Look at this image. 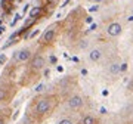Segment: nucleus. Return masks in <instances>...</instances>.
<instances>
[{
    "instance_id": "1",
    "label": "nucleus",
    "mask_w": 133,
    "mask_h": 124,
    "mask_svg": "<svg viewBox=\"0 0 133 124\" xmlns=\"http://www.w3.org/2000/svg\"><path fill=\"white\" fill-rule=\"evenodd\" d=\"M55 105H56V99L53 96H42L37 99L36 105H34V114L38 117H44L53 109Z\"/></svg>"
},
{
    "instance_id": "6",
    "label": "nucleus",
    "mask_w": 133,
    "mask_h": 124,
    "mask_svg": "<svg viewBox=\"0 0 133 124\" xmlns=\"http://www.w3.org/2000/svg\"><path fill=\"white\" fill-rule=\"evenodd\" d=\"M44 58L43 56H34L33 61H31V64H30V67H31V70H36V71H38V70H42L43 67H44Z\"/></svg>"
},
{
    "instance_id": "10",
    "label": "nucleus",
    "mask_w": 133,
    "mask_h": 124,
    "mask_svg": "<svg viewBox=\"0 0 133 124\" xmlns=\"http://www.w3.org/2000/svg\"><path fill=\"white\" fill-rule=\"evenodd\" d=\"M81 124H98V120H96L93 115H86V117H83V120H81Z\"/></svg>"
},
{
    "instance_id": "16",
    "label": "nucleus",
    "mask_w": 133,
    "mask_h": 124,
    "mask_svg": "<svg viewBox=\"0 0 133 124\" xmlns=\"http://www.w3.org/2000/svg\"><path fill=\"white\" fill-rule=\"evenodd\" d=\"M50 62H52V64H56V58H55V56H50Z\"/></svg>"
},
{
    "instance_id": "2",
    "label": "nucleus",
    "mask_w": 133,
    "mask_h": 124,
    "mask_svg": "<svg viewBox=\"0 0 133 124\" xmlns=\"http://www.w3.org/2000/svg\"><path fill=\"white\" fill-rule=\"evenodd\" d=\"M58 27L59 24H53L50 25L44 33H43L42 38H40V43L42 44H50L55 42V38H56V34H58Z\"/></svg>"
},
{
    "instance_id": "17",
    "label": "nucleus",
    "mask_w": 133,
    "mask_h": 124,
    "mask_svg": "<svg viewBox=\"0 0 133 124\" xmlns=\"http://www.w3.org/2000/svg\"><path fill=\"white\" fill-rule=\"evenodd\" d=\"M5 61H6V58H5V56H0V64H3Z\"/></svg>"
},
{
    "instance_id": "3",
    "label": "nucleus",
    "mask_w": 133,
    "mask_h": 124,
    "mask_svg": "<svg viewBox=\"0 0 133 124\" xmlns=\"http://www.w3.org/2000/svg\"><path fill=\"white\" fill-rule=\"evenodd\" d=\"M107 33H108V36H111V37H118L120 34L123 33V27H121V24L117 22V21L109 22L108 27H107Z\"/></svg>"
},
{
    "instance_id": "13",
    "label": "nucleus",
    "mask_w": 133,
    "mask_h": 124,
    "mask_svg": "<svg viewBox=\"0 0 133 124\" xmlns=\"http://www.w3.org/2000/svg\"><path fill=\"white\" fill-rule=\"evenodd\" d=\"M120 70H121V72L126 71L127 70V64H120Z\"/></svg>"
},
{
    "instance_id": "9",
    "label": "nucleus",
    "mask_w": 133,
    "mask_h": 124,
    "mask_svg": "<svg viewBox=\"0 0 133 124\" xmlns=\"http://www.w3.org/2000/svg\"><path fill=\"white\" fill-rule=\"evenodd\" d=\"M109 74L111 75H115V74H118V72H121V70H120V64H117V62H114V64H111L109 65Z\"/></svg>"
},
{
    "instance_id": "8",
    "label": "nucleus",
    "mask_w": 133,
    "mask_h": 124,
    "mask_svg": "<svg viewBox=\"0 0 133 124\" xmlns=\"http://www.w3.org/2000/svg\"><path fill=\"white\" fill-rule=\"evenodd\" d=\"M40 15H43L42 6H36V8H33V9L30 10V16H31V18H38Z\"/></svg>"
},
{
    "instance_id": "15",
    "label": "nucleus",
    "mask_w": 133,
    "mask_h": 124,
    "mask_svg": "<svg viewBox=\"0 0 133 124\" xmlns=\"http://www.w3.org/2000/svg\"><path fill=\"white\" fill-rule=\"evenodd\" d=\"M0 124H6V118H5V117H0Z\"/></svg>"
},
{
    "instance_id": "7",
    "label": "nucleus",
    "mask_w": 133,
    "mask_h": 124,
    "mask_svg": "<svg viewBox=\"0 0 133 124\" xmlns=\"http://www.w3.org/2000/svg\"><path fill=\"white\" fill-rule=\"evenodd\" d=\"M102 58V50L101 49H92L90 53H89V59L92 62H98Z\"/></svg>"
},
{
    "instance_id": "5",
    "label": "nucleus",
    "mask_w": 133,
    "mask_h": 124,
    "mask_svg": "<svg viewBox=\"0 0 133 124\" xmlns=\"http://www.w3.org/2000/svg\"><path fill=\"white\" fill-rule=\"evenodd\" d=\"M30 58H31V50H30V49H22V50H18V52L15 53L14 62H16V64H21V62L28 61Z\"/></svg>"
},
{
    "instance_id": "18",
    "label": "nucleus",
    "mask_w": 133,
    "mask_h": 124,
    "mask_svg": "<svg viewBox=\"0 0 133 124\" xmlns=\"http://www.w3.org/2000/svg\"><path fill=\"white\" fill-rule=\"evenodd\" d=\"M92 2H95V3H102L104 0H92Z\"/></svg>"
},
{
    "instance_id": "12",
    "label": "nucleus",
    "mask_w": 133,
    "mask_h": 124,
    "mask_svg": "<svg viewBox=\"0 0 133 124\" xmlns=\"http://www.w3.org/2000/svg\"><path fill=\"white\" fill-rule=\"evenodd\" d=\"M58 124H74V123H72L71 118H64V120H61Z\"/></svg>"
},
{
    "instance_id": "4",
    "label": "nucleus",
    "mask_w": 133,
    "mask_h": 124,
    "mask_svg": "<svg viewBox=\"0 0 133 124\" xmlns=\"http://www.w3.org/2000/svg\"><path fill=\"white\" fill-rule=\"evenodd\" d=\"M83 104H84V100H83V98L78 96V95H74L68 99V108H70V109L78 111V109L83 108Z\"/></svg>"
},
{
    "instance_id": "11",
    "label": "nucleus",
    "mask_w": 133,
    "mask_h": 124,
    "mask_svg": "<svg viewBox=\"0 0 133 124\" xmlns=\"http://www.w3.org/2000/svg\"><path fill=\"white\" fill-rule=\"evenodd\" d=\"M6 98H8V87L0 86V102L6 100Z\"/></svg>"
},
{
    "instance_id": "14",
    "label": "nucleus",
    "mask_w": 133,
    "mask_h": 124,
    "mask_svg": "<svg viewBox=\"0 0 133 124\" xmlns=\"http://www.w3.org/2000/svg\"><path fill=\"white\" fill-rule=\"evenodd\" d=\"M43 89H44V84H40V86H37V89H36V92H42Z\"/></svg>"
}]
</instances>
